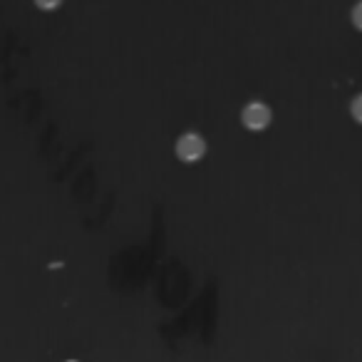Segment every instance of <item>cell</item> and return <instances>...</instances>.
<instances>
[{
	"label": "cell",
	"mask_w": 362,
	"mask_h": 362,
	"mask_svg": "<svg viewBox=\"0 0 362 362\" xmlns=\"http://www.w3.org/2000/svg\"><path fill=\"white\" fill-rule=\"evenodd\" d=\"M35 6L40 8V11L50 13V11H57V8L62 6V0H35Z\"/></svg>",
	"instance_id": "cell-5"
},
{
	"label": "cell",
	"mask_w": 362,
	"mask_h": 362,
	"mask_svg": "<svg viewBox=\"0 0 362 362\" xmlns=\"http://www.w3.org/2000/svg\"><path fill=\"white\" fill-rule=\"evenodd\" d=\"M70 362H75V360H70Z\"/></svg>",
	"instance_id": "cell-6"
},
{
	"label": "cell",
	"mask_w": 362,
	"mask_h": 362,
	"mask_svg": "<svg viewBox=\"0 0 362 362\" xmlns=\"http://www.w3.org/2000/svg\"><path fill=\"white\" fill-rule=\"evenodd\" d=\"M206 149H209L206 139H204L199 132H184L174 144L176 156H179L181 161H187V164L202 161L204 156H206Z\"/></svg>",
	"instance_id": "cell-1"
},
{
	"label": "cell",
	"mask_w": 362,
	"mask_h": 362,
	"mask_svg": "<svg viewBox=\"0 0 362 362\" xmlns=\"http://www.w3.org/2000/svg\"><path fill=\"white\" fill-rule=\"evenodd\" d=\"M273 122V112L271 107L266 105V102H248L246 107L241 110V124L246 127L248 132H263L268 129Z\"/></svg>",
	"instance_id": "cell-2"
},
{
	"label": "cell",
	"mask_w": 362,
	"mask_h": 362,
	"mask_svg": "<svg viewBox=\"0 0 362 362\" xmlns=\"http://www.w3.org/2000/svg\"><path fill=\"white\" fill-rule=\"evenodd\" d=\"M350 115H352V119L360 122V124H362V95L352 97V102H350Z\"/></svg>",
	"instance_id": "cell-3"
},
{
	"label": "cell",
	"mask_w": 362,
	"mask_h": 362,
	"mask_svg": "<svg viewBox=\"0 0 362 362\" xmlns=\"http://www.w3.org/2000/svg\"><path fill=\"white\" fill-rule=\"evenodd\" d=\"M350 21H352V25L362 33V0L360 3H355V8H352V13H350Z\"/></svg>",
	"instance_id": "cell-4"
}]
</instances>
